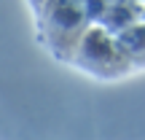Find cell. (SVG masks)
<instances>
[{
    "label": "cell",
    "instance_id": "obj_1",
    "mask_svg": "<svg viewBox=\"0 0 145 140\" xmlns=\"http://www.w3.org/2000/svg\"><path fill=\"white\" fill-rule=\"evenodd\" d=\"M38 27V41L59 62L70 65L83 32L89 27L83 3H32L30 5Z\"/></svg>",
    "mask_w": 145,
    "mask_h": 140
},
{
    "label": "cell",
    "instance_id": "obj_3",
    "mask_svg": "<svg viewBox=\"0 0 145 140\" xmlns=\"http://www.w3.org/2000/svg\"><path fill=\"white\" fill-rule=\"evenodd\" d=\"M83 5H86L89 24L102 27L110 35H118L126 27L137 24L142 19V5L140 3H83Z\"/></svg>",
    "mask_w": 145,
    "mask_h": 140
},
{
    "label": "cell",
    "instance_id": "obj_4",
    "mask_svg": "<svg viewBox=\"0 0 145 140\" xmlns=\"http://www.w3.org/2000/svg\"><path fill=\"white\" fill-rule=\"evenodd\" d=\"M116 41H118L121 51L126 54V59H129L132 68L135 70H145V22L140 19L137 24L126 27L124 32L116 35Z\"/></svg>",
    "mask_w": 145,
    "mask_h": 140
},
{
    "label": "cell",
    "instance_id": "obj_2",
    "mask_svg": "<svg viewBox=\"0 0 145 140\" xmlns=\"http://www.w3.org/2000/svg\"><path fill=\"white\" fill-rule=\"evenodd\" d=\"M70 65L91 78H99V81H118V78H126L135 73L126 54L121 51L116 35H110L108 30L97 24L86 27Z\"/></svg>",
    "mask_w": 145,
    "mask_h": 140
},
{
    "label": "cell",
    "instance_id": "obj_5",
    "mask_svg": "<svg viewBox=\"0 0 145 140\" xmlns=\"http://www.w3.org/2000/svg\"><path fill=\"white\" fill-rule=\"evenodd\" d=\"M142 22H145V5H142Z\"/></svg>",
    "mask_w": 145,
    "mask_h": 140
}]
</instances>
